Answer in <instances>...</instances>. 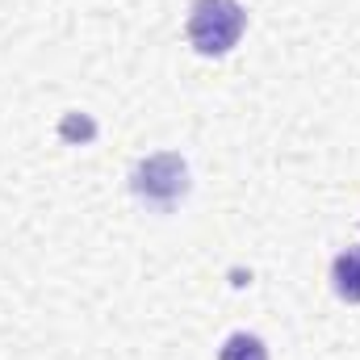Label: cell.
Listing matches in <instances>:
<instances>
[{
    "label": "cell",
    "mask_w": 360,
    "mask_h": 360,
    "mask_svg": "<svg viewBox=\"0 0 360 360\" xmlns=\"http://www.w3.org/2000/svg\"><path fill=\"white\" fill-rule=\"evenodd\" d=\"M248 13L239 0H193L188 8V42L201 55H226L239 46Z\"/></svg>",
    "instance_id": "cell-1"
},
{
    "label": "cell",
    "mask_w": 360,
    "mask_h": 360,
    "mask_svg": "<svg viewBox=\"0 0 360 360\" xmlns=\"http://www.w3.org/2000/svg\"><path fill=\"white\" fill-rule=\"evenodd\" d=\"M130 188H134L147 205L172 210L180 197H184V188H188V168H184L180 155H151V160H143V164L134 168Z\"/></svg>",
    "instance_id": "cell-2"
},
{
    "label": "cell",
    "mask_w": 360,
    "mask_h": 360,
    "mask_svg": "<svg viewBox=\"0 0 360 360\" xmlns=\"http://www.w3.org/2000/svg\"><path fill=\"white\" fill-rule=\"evenodd\" d=\"M331 285H335V293H340L344 302L360 306V248H348V252L335 256V264H331Z\"/></svg>",
    "instance_id": "cell-3"
},
{
    "label": "cell",
    "mask_w": 360,
    "mask_h": 360,
    "mask_svg": "<svg viewBox=\"0 0 360 360\" xmlns=\"http://www.w3.org/2000/svg\"><path fill=\"white\" fill-rule=\"evenodd\" d=\"M218 360H269V348H264V340H260V335L239 331V335H231V340L222 344Z\"/></svg>",
    "instance_id": "cell-4"
}]
</instances>
